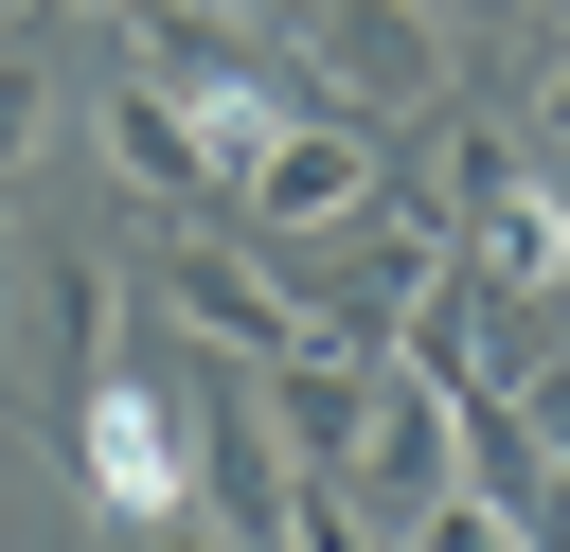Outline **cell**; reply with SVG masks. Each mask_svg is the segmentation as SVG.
Instances as JSON below:
<instances>
[{
	"label": "cell",
	"instance_id": "3957f363",
	"mask_svg": "<svg viewBox=\"0 0 570 552\" xmlns=\"http://www.w3.org/2000/svg\"><path fill=\"white\" fill-rule=\"evenodd\" d=\"M142 285H160V303H178V338H214L232 374H267V356H303V338H321V303H285V285H267V249H249V231H214V214H178Z\"/></svg>",
	"mask_w": 570,
	"mask_h": 552
},
{
	"label": "cell",
	"instance_id": "6da1fadb",
	"mask_svg": "<svg viewBox=\"0 0 570 552\" xmlns=\"http://www.w3.org/2000/svg\"><path fill=\"white\" fill-rule=\"evenodd\" d=\"M71 481H89V516H125V534H142V516H178V499H196V410H178V392H142L125 356H107V374H71Z\"/></svg>",
	"mask_w": 570,
	"mask_h": 552
},
{
	"label": "cell",
	"instance_id": "ba28073f",
	"mask_svg": "<svg viewBox=\"0 0 570 552\" xmlns=\"http://www.w3.org/2000/svg\"><path fill=\"white\" fill-rule=\"evenodd\" d=\"M267 534H285V552H374V516H356L338 481H303V463H285V499H267Z\"/></svg>",
	"mask_w": 570,
	"mask_h": 552
},
{
	"label": "cell",
	"instance_id": "7a4b0ae2",
	"mask_svg": "<svg viewBox=\"0 0 570 552\" xmlns=\"http://www.w3.org/2000/svg\"><path fill=\"white\" fill-rule=\"evenodd\" d=\"M374 196H392V142H374L356 107H285V125L232 160V214H249V231H356Z\"/></svg>",
	"mask_w": 570,
	"mask_h": 552
},
{
	"label": "cell",
	"instance_id": "7c38bea8",
	"mask_svg": "<svg viewBox=\"0 0 570 552\" xmlns=\"http://www.w3.org/2000/svg\"><path fill=\"white\" fill-rule=\"evenodd\" d=\"M196 18H267V36H303V0H196Z\"/></svg>",
	"mask_w": 570,
	"mask_h": 552
},
{
	"label": "cell",
	"instance_id": "52a82bcc",
	"mask_svg": "<svg viewBox=\"0 0 570 552\" xmlns=\"http://www.w3.org/2000/svg\"><path fill=\"white\" fill-rule=\"evenodd\" d=\"M410 552H534V534H517V499L445 481V499H410Z\"/></svg>",
	"mask_w": 570,
	"mask_h": 552
},
{
	"label": "cell",
	"instance_id": "8992f818",
	"mask_svg": "<svg viewBox=\"0 0 570 552\" xmlns=\"http://www.w3.org/2000/svg\"><path fill=\"white\" fill-rule=\"evenodd\" d=\"M107 178H125V196H160V214H214V196H232V160L196 142V107H178L160 71H125V89H107Z\"/></svg>",
	"mask_w": 570,
	"mask_h": 552
},
{
	"label": "cell",
	"instance_id": "277c9868",
	"mask_svg": "<svg viewBox=\"0 0 570 552\" xmlns=\"http://www.w3.org/2000/svg\"><path fill=\"white\" fill-rule=\"evenodd\" d=\"M303 71L356 125H428L445 107V0H303Z\"/></svg>",
	"mask_w": 570,
	"mask_h": 552
},
{
	"label": "cell",
	"instance_id": "5bb4252c",
	"mask_svg": "<svg viewBox=\"0 0 570 552\" xmlns=\"http://www.w3.org/2000/svg\"><path fill=\"white\" fill-rule=\"evenodd\" d=\"M499 18H517V0H499Z\"/></svg>",
	"mask_w": 570,
	"mask_h": 552
},
{
	"label": "cell",
	"instance_id": "4fadbf2b",
	"mask_svg": "<svg viewBox=\"0 0 570 552\" xmlns=\"http://www.w3.org/2000/svg\"><path fill=\"white\" fill-rule=\"evenodd\" d=\"M71 18H142V0H71Z\"/></svg>",
	"mask_w": 570,
	"mask_h": 552
},
{
	"label": "cell",
	"instance_id": "9c48e42d",
	"mask_svg": "<svg viewBox=\"0 0 570 552\" xmlns=\"http://www.w3.org/2000/svg\"><path fill=\"white\" fill-rule=\"evenodd\" d=\"M36 142H53V71H36V53H18V36H0V178H18V160H36Z\"/></svg>",
	"mask_w": 570,
	"mask_h": 552
},
{
	"label": "cell",
	"instance_id": "30bf717a",
	"mask_svg": "<svg viewBox=\"0 0 570 552\" xmlns=\"http://www.w3.org/2000/svg\"><path fill=\"white\" fill-rule=\"evenodd\" d=\"M517 142H534V160H570V53L534 71V125H517Z\"/></svg>",
	"mask_w": 570,
	"mask_h": 552
},
{
	"label": "cell",
	"instance_id": "8fae6325",
	"mask_svg": "<svg viewBox=\"0 0 570 552\" xmlns=\"http://www.w3.org/2000/svg\"><path fill=\"white\" fill-rule=\"evenodd\" d=\"M552 321H570V160H552V285H534Z\"/></svg>",
	"mask_w": 570,
	"mask_h": 552
},
{
	"label": "cell",
	"instance_id": "5b68a950",
	"mask_svg": "<svg viewBox=\"0 0 570 552\" xmlns=\"http://www.w3.org/2000/svg\"><path fill=\"white\" fill-rule=\"evenodd\" d=\"M445 481H463V410H445L410 356H374V427H356V481H338V499H392V516H410V499H445Z\"/></svg>",
	"mask_w": 570,
	"mask_h": 552
}]
</instances>
